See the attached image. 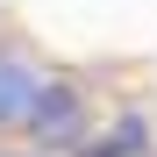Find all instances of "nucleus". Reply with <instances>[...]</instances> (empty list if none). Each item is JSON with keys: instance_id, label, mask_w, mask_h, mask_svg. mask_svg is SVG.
I'll list each match as a JSON object with an SVG mask.
<instances>
[{"instance_id": "nucleus-1", "label": "nucleus", "mask_w": 157, "mask_h": 157, "mask_svg": "<svg viewBox=\"0 0 157 157\" xmlns=\"http://www.w3.org/2000/svg\"><path fill=\"white\" fill-rule=\"evenodd\" d=\"M43 86H50V78L36 71V57L0 50V128H29V114H36Z\"/></svg>"}, {"instance_id": "nucleus-3", "label": "nucleus", "mask_w": 157, "mask_h": 157, "mask_svg": "<svg viewBox=\"0 0 157 157\" xmlns=\"http://www.w3.org/2000/svg\"><path fill=\"white\" fill-rule=\"evenodd\" d=\"M143 143H150V128H143L136 114H128V121L114 128V136H100V143H86V150H71V157H136Z\"/></svg>"}, {"instance_id": "nucleus-2", "label": "nucleus", "mask_w": 157, "mask_h": 157, "mask_svg": "<svg viewBox=\"0 0 157 157\" xmlns=\"http://www.w3.org/2000/svg\"><path fill=\"white\" fill-rule=\"evenodd\" d=\"M29 136L36 143H78V136H86V107H78L71 86H43L36 114H29Z\"/></svg>"}]
</instances>
